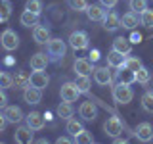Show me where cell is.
<instances>
[{
    "mask_svg": "<svg viewBox=\"0 0 153 144\" xmlns=\"http://www.w3.org/2000/svg\"><path fill=\"white\" fill-rule=\"evenodd\" d=\"M90 56H92V62H98V58H100V52H98V50H94Z\"/></svg>",
    "mask_w": 153,
    "mask_h": 144,
    "instance_id": "cell-44",
    "label": "cell"
},
{
    "mask_svg": "<svg viewBox=\"0 0 153 144\" xmlns=\"http://www.w3.org/2000/svg\"><path fill=\"white\" fill-rule=\"evenodd\" d=\"M73 113H75V110H73V106H71V102H61L59 106H57V115L59 117H63V119H69V117H73Z\"/></svg>",
    "mask_w": 153,
    "mask_h": 144,
    "instance_id": "cell-25",
    "label": "cell"
},
{
    "mask_svg": "<svg viewBox=\"0 0 153 144\" xmlns=\"http://www.w3.org/2000/svg\"><path fill=\"white\" fill-rule=\"evenodd\" d=\"M149 79H151V75H149V69H147V67L140 65L136 71H134V81H136V83L147 85V83H149Z\"/></svg>",
    "mask_w": 153,
    "mask_h": 144,
    "instance_id": "cell-24",
    "label": "cell"
},
{
    "mask_svg": "<svg viewBox=\"0 0 153 144\" xmlns=\"http://www.w3.org/2000/svg\"><path fill=\"white\" fill-rule=\"evenodd\" d=\"M94 81L98 85H111L113 83V71L109 67H96L94 69Z\"/></svg>",
    "mask_w": 153,
    "mask_h": 144,
    "instance_id": "cell-9",
    "label": "cell"
},
{
    "mask_svg": "<svg viewBox=\"0 0 153 144\" xmlns=\"http://www.w3.org/2000/svg\"><path fill=\"white\" fill-rule=\"evenodd\" d=\"M12 16V4L8 0H0V21H6Z\"/></svg>",
    "mask_w": 153,
    "mask_h": 144,
    "instance_id": "cell-32",
    "label": "cell"
},
{
    "mask_svg": "<svg viewBox=\"0 0 153 144\" xmlns=\"http://www.w3.org/2000/svg\"><path fill=\"white\" fill-rule=\"evenodd\" d=\"M147 8V0H130V10L136 14H142Z\"/></svg>",
    "mask_w": 153,
    "mask_h": 144,
    "instance_id": "cell-35",
    "label": "cell"
},
{
    "mask_svg": "<svg viewBox=\"0 0 153 144\" xmlns=\"http://www.w3.org/2000/svg\"><path fill=\"white\" fill-rule=\"evenodd\" d=\"M113 98H115L117 104H128V102H132V98H134V90L130 88L128 83L119 81V83L113 86Z\"/></svg>",
    "mask_w": 153,
    "mask_h": 144,
    "instance_id": "cell-1",
    "label": "cell"
},
{
    "mask_svg": "<svg viewBox=\"0 0 153 144\" xmlns=\"http://www.w3.org/2000/svg\"><path fill=\"white\" fill-rule=\"evenodd\" d=\"M73 69H75V73H76V75H90V73H94L92 62L86 60V58H79V60H75Z\"/></svg>",
    "mask_w": 153,
    "mask_h": 144,
    "instance_id": "cell-13",
    "label": "cell"
},
{
    "mask_svg": "<svg viewBox=\"0 0 153 144\" xmlns=\"http://www.w3.org/2000/svg\"><path fill=\"white\" fill-rule=\"evenodd\" d=\"M23 98H25L27 104H38L42 100V88H36V86L29 85L23 90Z\"/></svg>",
    "mask_w": 153,
    "mask_h": 144,
    "instance_id": "cell-11",
    "label": "cell"
},
{
    "mask_svg": "<svg viewBox=\"0 0 153 144\" xmlns=\"http://www.w3.org/2000/svg\"><path fill=\"white\" fill-rule=\"evenodd\" d=\"M13 140L19 144H31L33 142V129L31 127H17L16 134H13Z\"/></svg>",
    "mask_w": 153,
    "mask_h": 144,
    "instance_id": "cell-12",
    "label": "cell"
},
{
    "mask_svg": "<svg viewBox=\"0 0 153 144\" xmlns=\"http://www.w3.org/2000/svg\"><path fill=\"white\" fill-rule=\"evenodd\" d=\"M13 86V77L8 73H0V88H12Z\"/></svg>",
    "mask_w": 153,
    "mask_h": 144,
    "instance_id": "cell-37",
    "label": "cell"
},
{
    "mask_svg": "<svg viewBox=\"0 0 153 144\" xmlns=\"http://www.w3.org/2000/svg\"><path fill=\"white\" fill-rule=\"evenodd\" d=\"M140 23L143 27H147V29L153 27V10H149V8L143 10V12L140 14Z\"/></svg>",
    "mask_w": 153,
    "mask_h": 144,
    "instance_id": "cell-29",
    "label": "cell"
},
{
    "mask_svg": "<svg viewBox=\"0 0 153 144\" xmlns=\"http://www.w3.org/2000/svg\"><path fill=\"white\" fill-rule=\"evenodd\" d=\"M103 131L107 136H119V134H123V123H121V119H117V117H109L107 121L103 123Z\"/></svg>",
    "mask_w": 153,
    "mask_h": 144,
    "instance_id": "cell-7",
    "label": "cell"
},
{
    "mask_svg": "<svg viewBox=\"0 0 153 144\" xmlns=\"http://www.w3.org/2000/svg\"><path fill=\"white\" fill-rule=\"evenodd\" d=\"M142 65V62H140V58H134V56H128L126 60H124V67L126 69H130V71H136L138 67Z\"/></svg>",
    "mask_w": 153,
    "mask_h": 144,
    "instance_id": "cell-34",
    "label": "cell"
},
{
    "mask_svg": "<svg viewBox=\"0 0 153 144\" xmlns=\"http://www.w3.org/2000/svg\"><path fill=\"white\" fill-rule=\"evenodd\" d=\"M121 81L123 83H136L134 81V71H130V69H126V67H123V73H121Z\"/></svg>",
    "mask_w": 153,
    "mask_h": 144,
    "instance_id": "cell-38",
    "label": "cell"
},
{
    "mask_svg": "<svg viewBox=\"0 0 153 144\" xmlns=\"http://www.w3.org/2000/svg\"><path fill=\"white\" fill-rule=\"evenodd\" d=\"M0 42H2V48L8 52L16 50V48L19 46V37L16 31H12V29H6V31L0 35Z\"/></svg>",
    "mask_w": 153,
    "mask_h": 144,
    "instance_id": "cell-2",
    "label": "cell"
},
{
    "mask_svg": "<svg viewBox=\"0 0 153 144\" xmlns=\"http://www.w3.org/2000/svg\"><path fill=\"white\" fill-rule=\"evenodd\" d=\"M25 121H27V127H31L33 131L44 129V117H42L38 112H31L29 115H25Z\"/></svg>",
    "mask_w": 153,
    "mask_h": 144,
    "instance_id": "cell-14",
    "label": "cell"
},
{
    "mask_svg": "<svg viewBox=\"0 0 153 144\" xmlns=\"http://www.w3.org/2000/svg\"><path fill=\"white\" fill-rule=\"evenodd\" d=\"M6 106H8V96L4 92V88H0V110L6 108Z\"/></svg>",
    "mask_w": 153,
    "mask_h": 144,
    "instance_id": "cell-39",
    "label": "cell"
},
{
    "mask_svg": "<svg viewBox=\"0 0 153 144\" xmlns=\"http://www.w3.org/2000/svg\"><path fill=\"white\" fill-rule=\"evenodd\" d=\"M136 136L140 142H151L153 140V125L143 121L136 127Z\"/></svg>",
    "mask_w": 153,
    "mask_h": 144,
    "instance_id": "cell-10",
    "label": "cell"
},
{
    "mask_svg": "<svg viewBox=\"0 0 153 144\" xmlns=\"http://www.w3.org/2000/svg\"><path fill=\"white\" fill-rule=\"evenodd\" d=\"M6 125H8V119H6V115L4 113H0V133L6 129Z\"/></svg>",
    "mask_w": 153,
    "mask_h": 144,
    "instance_id": "cell-42",
    "label": "cell"
},
{
    "mask_svg": "<svg viewBox=\"0 0 153 144\" xmlns=\"http://www.w3.org/2000/svg\"><path fill=\"white\" fill-rule=\"evenodd\" d=\"M13 86H16V88H25V86H29V75L25 71H19V73L13 77Z\"/></svg>",
    "mask_w": 153,
    "mask_h": 144,
    "instance_id": "cell-30",
    "label": "cell"
},
{
    "mask_svg": "<svg viewBox=\"0 0 153 144\" xmlns=\"http://www.w3.org/2000/svg\"><path fill=\"white\" fill-rule=\"evenodd\" d=\"M33 38H35V42H38V44H46L50 40V29L44 27V25H36L35 31H33Z\"/></svg>",
    "mask_w": 153,
    "mask_h": 144,
    "instance_id": "cell-20",
    "label": "cell"
},
{
    "mask_svg": "<svg viewBox=\"0 0 153 144\" xmlns=\"http://www.w3.org/2000/svg\"><path fill=\"white\" fill-rule=\"evenodd\" d=\"M142 108L146 110L147 113H153V92H143L142 96Z\"/></svg>",
    "mask_w": 153,
    "mask_h": 144,
    "instance_id": "cell-31",
    "label": "cell"
},
{
    "mask_svg": "<svg viewBox=\"0 0 153 144\" xmlns=\"http://www.w3.org/2000/svg\"><path fill=\"white\" fill-rule=\"evenodd\" d=\"M69 44H71V48H75V50H86V48H88V35H86L84 31L71 33Z\"/></svg>",
    "mask_w": 153,
    "mask_h": 144,
    "instance_id": "cell-6",
    "label": "cell"
},
{
    "mask_svg": "<svg viewBox=\"0 0 153 144\" xmlns=\"http://www.w3.org/2000/svg\"><path fill=\"white\" fill-rule=\"evenodd\" d=\"M79 115L84 119V121H94L96 115H98V108H96V104L92 100H88V102H82L79 108Z\"/></svg>",
    "mask_w": 153,
    "mask_h": 144,
    "instance_id": "cell-8",
    "label": "cell"
},
{
    "mask_svg": "<svg viewBox=\"0 0 153 144\" xmlns=\"http://www.w3.org/2000/svg\"><path fill=\"white\" fill-rule=\"evenodd\" d=\"M48 83H50V77L44 73V69H33V73L29 75V85L36 88H46Z\"/></svg>",
    "mask_w": 153,
    "mask_h": 144,
    "instance_id": "cell-4",
    "label": "cell"
},
{
    "mask_svg": "<svg viewBox=\"0 0 153 144\" xmlns=\"http://www.w3.org/2000/svg\"><path fill=\"white\" fill-rule=\"evenodd\" d=\"M25 10H29V12H35V14H40L42 12V2H40V0H27Z\"/></svg>",
    "mask_w": 153,
    "mask_h": 144,
    "instance_id": "cell-36",
    "label": "cell"
},
{
    "mask_svg": "<svg viewBox=\"0 0 153 144\" xmlns=\"http://www.w3.org/2000/svg\"><path fill=\"white\" fill-rule=\"evenodd\" d=\"M124 60H126V56L121 54V52H117V50H113V48L107 54V64H109V67H115V69H123Z\"/></svg>",
    "mask_w": 153,
    "mask_h": 144,
    "instance_id": "cell-17",
    "label": "cell"
},
{
    "mask_svg": "<svg viewBox=\"0 0 153 144\" xmlns=\"http://www.w3.org/2000/svg\"><path fill=\"white\" fill-rule=\"evenodd\" d=\"M130 42H132V44H140V42H142V35H140V33H136V31H132Z\"/></svg>",
    "mask_w": 153,
    "mask_h": 144,
    "instance_id": "cell-40",
    "label": "cell"
},
{
    "mask_svg": "<svg viewBox=\"0 0 153 144\" xmlns=\"http://www.w3.org/2000/svg\"><path fill=\"white\" fill-rule=\"evenodd\" d=\"M75 85L79 86V90H80L82 94L90 92V77H88V75H76Z\"/></svg>",
    "mask_w": 153,
    "mask_h": 144,
    "instance_id": "cell-27",
    "label": "cell"
},
{
    "mask_svg": "<svg viewBox=\"0 0 153 144\" xmlns=\"http://www.w3.org/2000/svg\"><path fill=\"white\" fill-rule=\"evenodd\" d=\"M73 142H76V144H90V142H94V136H92V133H90V131L82 129L79 134H75V136H73Z\"/></svg>",
    "mask_w": 153,
    "mask_h": 144,
    "instance_id": "cell-28",
    "label": "cell"
},
{
    "mask_svg": "<svg viewBox=\"0 0 153 144\" xmlns=\"http://www.w3.org/2000/svg\"><path fill=\"white\" fill-rule=\"evenodd\" d=\"M59 94H61V100H65V102H76L82 92L79 90V86L75 83H63L59 88Z\"/></svg>",
    "mask_w": 153,
    "mask_h": 144,
    "instance_id": "cell-3",
    "label": "cell"
},
{
    "mask_svg": "<svg viewBox=\"0 0 153 144\" xmlns=\"http://www.w3.org/2000/svg\"><path fill=\"white\" fill-rule=\"evenodd\" d=\"M86 16H88L90 21H103L105 10H103V6H100V4H88V8H86Z\"/></svg>",
    "mask_w": 153,
    "mask_h": 144,
    "instance_id": "cell-15",
    "label": "cell"
},
{
    "mask_svg": "<svg viewBox=\"0 0 153 144\" xmlns=\"http://www.w3.org/2000/svg\"><path fill=\"white\" fill-rule=\"evenodd\" d=\"M82 123L80 121H76V119H73V117H69L67 119V125H65V131L71 134V136H75V134H79L80 131H82Z\"/></svg>",
    "mask_w": 153,
    "mask_h": 144,
    "instance_id": "cell-26",
    "label": "cell"
},
{
    "mask_svg": "<svg viewBox=\"0 0 153 144\" xmlns=\"http://www.w3.org/2000/svg\"><path fill=\"white\" fill-rule=\"evenodd\" d=\"M4 115H6L8 123H19L25 119V115H23L21 108L19 106H6V112H4Z\"/></svg>",
    "mask_w": 153,
    "mask_h": 144,
    "instance_id": "cell-16",
    "label": "cell"
},
{
    "mask_svg": "<svg viewBox=\"0 0 153 144\" xmlns=\"http://www.w3.org/2000/svg\"><path fill=\"white\" fill-rule=\"evenodd\" d=\"M117 2H119V0H100V4H102L103 8H115Z\"/></svg>",
    "mask_w": 153,
    "mask_h": 144,
    "instance_id": "cell-41",
    "label": "cell"
},
{
    "mask_svg": "<svg viewBox=\"0 0 153 144\" xmlns=\"http://www.w3.org/2000/svg\"><path fill=\"white\" fill-rule=\"evenodd\" d=\"M136 25H138V16H136V12H132V10L121 17V27L134 31V29H136Z\"/></svg>",
    "mask_w": 153,
    "mask_h": 144,
    "instance_id": "cell-23",
    "label": "cell"
},
{
    "mask_svg": "<svg viewBox=\"0 0 153 144\" xmlns=\"http://www.w3.org/2000/svg\"><path fill=\"white\" fill-rule=\"evenodd\" d=\"M69 142H73V136H59L57 138V144H69Z\"/></svg>",
    "mask_w": 153,
    "mask_h": 144,
    "instance_id": "cell-43",
    "label": "cell"
},
{
    "mask_svg": "<svg viewBox=\"0 0 153 144\" xmlns=\"http://www.w3.org/2000/svg\"><path fill=\"white\" fill-rule=\"evenodd\" d=\"M38 16H40V14H35V12L25 10V12L19 16V21H21L23 27H36L38 25Z\"/></svg>",
    "mask_w": 153,
    "mask_h": 144,
    "instance_id": "cell-21",
    "label": "cell"
},
{
    "mask_svg": "<svg viewBox=\"0 0 153 144\" xmlns=\"http://www.w3.org/2000/svg\"><path fill=\"white\" fill-rule=\"evenodd\" d=\"M102 23H103L105 31H115V29L121 27V17H119V14L109 12V14H105V17H103Z\"/></svg>",
    "mask_w": 153,
    "mask_h": 144,
    "instance_id": "cell-19",
    "label": "cell"
},
{
    "mask_svg": "<svg viewBox=\"0 0 153 144\" xmlns=\"http://www.w3.org/2000/svg\"><path fill=\"white\" fill-rule=\"evenodd\" d=\"M46 48H48V54L54 56V58H63L65 56V42L61 40V38H50V40L46 42Z\"/></svg>",
    "mask_w": 153,
    "mask_h": 144,
    "instance_id": "cell-5",
    "label": "cell"
},
{
    "mask_svg": "<svg viewBox=\"0 0 153 144\" xmlns=\"http://www.w3.org/2000/svg\"><path fill=\"white\" fill-rule=\"evenodd\" d=\"M48 62L50 60L44 52H36L35 56H31V69H46Z\"/></svg>",
    "mask_w": 153,
    "mask_h": 144,
    "instance_id": "cell-22",
    "label": "cell"
},
{
    "mask_svg": "<svg viewBox=\"0 0 153 144\" xmlns=\"http://www.w3.org/2000/svg\"><path fill=\"white\" fill-rule=\"evenodd\" d=\"M113 50H117V52H121V54L128 56V54L132 52V42H130V38L117 37V38L113 40Z\"/></svg>",
    "mask_w": 153,
    "mask_h": 144,
    "instance_id": "cell-18",
    "label": "cell"
},
{
    "mask_svg": "<svg viewBox=\"0 0 153 144\" xmlns=\"http://www.w3.org/2000/svg\"><path fill=\"white\" fill-rule=\"evenodd\" d=\"M67 4L75 12H86V8H88V0H67Z\"/></svg>",
    "mask_w": 153,
    "mask_h": 144,
    "instance_id": "cell-33",
    "label": "cell"
}]
</instances>
